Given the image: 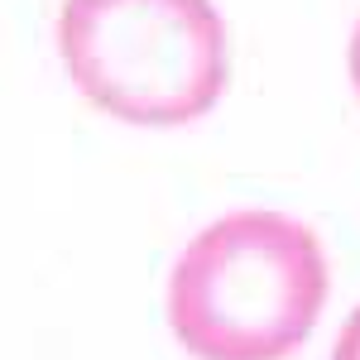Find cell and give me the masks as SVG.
<instances>
[{
  "mask_svg": "<svg viewBox=\"0 0 360 360\" xmlns=\"http://www.w3.org/2000/svg\"><path fill=\"white\" fill-rule=\"evenodd\" d=\"M332 360H360V307L341 322V336L332 346Z\"/></svg>",
  "mask_w": 360,
  "mask_h": 360,
  "instance_id": "obj_3",
  "label": "cell"
},
{
  "mask_svg": "<svg viewBox=\"0 0 360 360\" xmlns=\"http://www.w3.org/2000/svg\"><path fill=\"white\" fill-rule=\"evenodd\" d=\"M327 255L283 212H231L168 274V327L197 360H283L327 307Z\"/></svg>",
  "mask_w": 360,
  "mask_h": 360,
  "instance_id": "obj_1",
  "label": "cell"
},
{
  "mask_svg": "<svg viewBox=\"0 0 360 360\" xmlns=\"http://www.w3.org/2000/svg\"><path fill=\"white\" fill-rule=\"evenodd\" d=\"M346 68H351V86L360 96V25L351 29V49H346Z\"/></svg>",
  "mask_w": 360,
  "mask_h": 360,
  "instance_id": "obj_4",
  "label": "cell"
},
{
  "mask_svg": "<svg viewBox=\"0 0 360 360\" xmlns=\"http://www.w3.org/2000/svg\"><path fill=\"white\" fill-rule=\"evenodd\" d=\"M58 53L96 111L130 125L202 120L231 77L212 0H63Z\"/></svg>",
  "mask_w": 360,
  "mask_h": 360,
  "instance_id": "obj_2",
  "label": "cell"
}]
</instances>
